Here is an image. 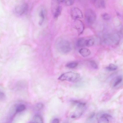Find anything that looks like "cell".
<instances>
[{"label": "cell", "instance_id": "obj_1", "mask_svg": "<svg viewBox=\"0 0 123 123\" xmlns=\"http://www.w3.org/2000/svg\"><path fill=\"white\" fill-rule=\"evenodd\" d=\"M56 46L59 52L64 54L69 53L71 49V45L69 42L62 39H59L57 41Z\"/></svg>", "mask_w": 123, "mask_h": 123}, {"label": "cell", "instance_id": "obj_2", "mask_svg": "<svg viewBox=\"0 0 123 123\" xmlns=\"http://www.w3.org/2000/svg\"><path fill=\"white\" fill-rule=\"evenodd\" d=\"M80 77L79 74L72 72H68L61 75L58 79L61 81H67L70 82H74Z\"/></svg>", "mask_w": 123, "mask_h": 123}, {"label": "cell", "instance_id": "obj_3", "mask_svg": "<svg viewBox=\"0 0 123 123\" xmlns=\"http://www.w3.org/2000/svg\"><path fill=\"white\" fill-rule=\"evenodd\" d=\"M85 18L86 23L89 25L93 24L96 18V15L94 11L91 9H88L85 12Z\"/></svg>", "mask_w": 123, "mask_h": 123}, {"label": "cell", "instance_id": "obj_4", "mask_svg": "<svg viewBox=\"0 0 123 123\" xmlns=\"http://www.w3.org/2000/svg\"><path fill=\"white\" fill-rule=\"evenodd\" d=\"M28 5L26 3H24L16 6L14 12L18 16H21L25 13L27 11Z\"/></svg>", "mask_w": 123, "mask_h": 123}, {"label": "cell", "instance_id": "obj_5", "mask_svg": "<svg viewBox=\"0 0 123 123\" xmlns=\"http://www.w3.org/2000/svg\"><path fill=\"white\" fill-rule=\"evenodd\" d=\"M70 15L73 19L76 20L83 18L81 11L78 8L74 7L72 8L70 11Z\"/></svg>", "mask_w": 123, "mask_h": 123}, {"label": "cell", "instance_id": "obj_6", "mask_svg": "<svg viewBox=\"0 0 123 123\" xmlns=\"http://www.w3.org/2000/svg\"><path fill=\"white\" fill-rule=\"evenodd\" d=\"M59 3L56 0L55 3H53L52 10L54 17L56 18L60 15L62 12V8Z\"/></svg>", "mask_w": 123, "mask_h": 123}, {"label": "cell", "instance_id": "obj_7", "mask_svg": "<svg viewBox=\"0 0 123 123\" xmlns=\"http://www.w3.org/2000/svg\"><path fill=\"white\" fill-rule=\"evenodd\" d=\"M74 26L75 29L77 30L79 35L83 33L84 29V25L82 21L79 19L75 20L74 21Z\"/></svg>", "mask_w": 123, "mask_h": 123}, {"label": "cell", "instance_id": "obj_8", "mask_svg": "<svg viewBox=\"0 0 123 123\" xmlns=\"http://www.w3.org/2000/svg\"><path fill=\"white\" fill-rule=\"evenodd\" d=\"M119 37L117 35H114L107 37L105 42L109 44H114L117 43L119 41Z\"/></svg>", "mask_w": 123, "mask_h": 123}, {"label": "cell", "instance_id": "obj_9", "mask_svg": "<svg viewBox=\"0 0 123 123\" xmlns=\"http://www.w3.org/2000/svg\"><path fill=\"white\" fill-rule=\"evenodd\" d=\"M95 6L97 7L104 8L105 7V0H93Z\"/></svg>", "mask_w": 123, "mask_h": 123}, {"label": "cell", "instance_id": "obj_10", "mask_svg": "<svg viewBox=\"0 0 123 123\" xmlns=\"http://www.w3.org/2000/svg\"><path fill=\"white\" fill-rule=\"evenodd\" d=\"M80 54L83 57H85L89 55L91 53L90 50L86 48H82L79 50Z\"/></svg>", "mask_w": 123, "mask_h": 123}, {"label": "cell", "instance_id": "obj_11", "mask_svg": "<svg viewBox=\"0 0 123 123\" xmlns=\"http://www.w3.org/2000/svg\"><path fill=\"white\" fill-rule=\"evenodd\" d=\"M87 39L83 38H79L77 41V46L79 47L86 46Z\"/></svg>", "mask_w": 123, "mask_h": 123}, {"label": "cell", "instance_id": "obj_12", "mask_svg": "<svg viewBox=\"0 0 123 123\" xmlns=\"http://www.w3.org/2000/svg\"><path fill=\"white\" fill-rule=\"evenodd\" d=\"M33 120L34 123H42L43 122L42 118L41 116L38 114H36L34 116Z\"/></svg>", "mask_w": 123, "mask_h": 123}, {"label": "cell", "instance_id": "obj_13", "mask_svg": "<svg viewBox=\"0 0 123 123\" xmlns=\"http://www.w3.org/2000/svg\"><path fill=\"white\" fill-rule=\"evenodd\" d=\"M26 109L25 105L23 104L18 105L16 108V113H17L24 111Z\"/></svg>", "mask_w": 123, "mask_h": 123}, {"label": "cell", "instance_id": "obj_14", "mask_svg": "<svg viewBox=\"0 0 123 123\" xmlns=\"http://www.w3.org/2000/svg\"><path fill=\"white\" fill-rule=\"evenodd\" d=\"M39 15L40 17L39 24L40 25H41L43 23L45 18L44 12L43 10L42 9L39 12Z\"/></svg>", "mask_w": 123, "mask_h": 123}, {"label": "cell", "instance_id": "obj_15", "mask_svg": "<svg viewBox=\"0 0 123 123\" xmlns=\"http://www.w3.org/2000/svg\"><path fill=\"white\" fill-rule=\"evenodd\" d=\"M78 65L77 62H69L66 64V66L70 68H73L77 67Z\"/></svg>", "mask_w": 123, "mask_h": 123}, {"label": "cell", "instance_id": "obj_16", "mask_svg": "<svg viewBox=\"0 0 123 123\" xmlns=\"http://www.w3.org/2000/svg\"><path fill=\"white\" fill-rule=\"evenodd\" d=\"M98 122L100 123H109V120L106 117L101 116L98 119Z\"/></svg>", "mask_w": 123, "mask_h": 123}, {"label": "cell", "instance_id": "obj_17", "mask_svg": "<svg viewBox=\"0 0 123 123\" xmlns=\"http://www.w3.org/2000/svg\"><path fill=\"white\" fill-rule=\"evenodd\" d=\"M117 68V66L112 63L109 64L106 68L109 71H113L116 70Z\"/></svg>", "mask_w": 123, "mask_h": 123}, {"label": "cell", "instance_id": "obj_18", "mask_svg": "<svg viewBox=\"0 0 123 123\" xmlns=\"http://www.w3.org/2000/svg\"><path fill=\"white\" fill-rule=\"evenodd\" d=\"M122 77L121 75L117 76L114 82L113 86L115 87L118 85L122 81Z\"/></svg>", "mask_w": 123, "mask_h": 123}, {"label": "cell", "instance_id": "obj_19", "mask_svg": "<svg viewBox=\"0 0 123 123\" xmlns=\"http://www.w3.org/2000/svg\"><path fill=\"white\" fill-rule=\"evenodd\" d=\"M44 105L41 103H38L34 107L35 109L37 111H39L42 109Z\"/></svg>", "mask_w": 123, "mask_h": 123}, {"label": "cell", "instance_id": "obj_20", "mask_svg": "<svg viewBox=\"0 0 123 123\" xmlns=\"http://www.w3.org/2000/svg\"><path fill=\"white\" fill-rule=\"evenodd\" d=\"M94 40L92 38L87 39L86 46L90 47L92 46L94 43Z\"/></svg>", "mask_w": 123, "mask_h": 123}, {"label": "cell", "instance_id": "obj_21", "mask_svg": "<svg viewBox=\"0 0 123 123\" xmlns=\"http://www.w3.org/2000/svg\"><path fill=\"white\" fill-rule=\"evenodd\" d=\"M101 16L102 18L105 20H109L110 19L111 17L110 14L106 13H103L102 14Z\"/></svg>", "mask_w": 123, "mask_h": 123}, {"label": "cell", "instance_id": "obj_22", "mask_svg": "<svg viewBox=\"0 0 123 123\" xmlns=\"http://www.w3.org/2000/svg\"><path fill=\"white\" fill-rule=\"evenodd\" d=\"M90 63L91 66L93 68L97 69L98 68V66L96 62L93 60H91L90 61Z\"/></svg>", "mask_w": 123, "mask_h": 123}, {"label": "cell", "instance_id": "obj_23", "mask_svg": "<svg viewBox=\"0 0 123 123\" xmlns=\"http://www.w3.org/2000/svg\"><path fill=\"white\" fill-rule=\"evenodd\" d=\"M75 0H65L64 2L67 6H71L74 3Z\"/></svg>", "mask_w": 123, "mask_h": 123}, {"label": "cell", "instance_id": "obj_24", "mask_svg": "<svg viewBox=\"0 0 123 123\" xmlns=\"http://www.w3.org/2000/svg\"><path fill=\"white\" fill-rule=\"evenodd\" d=\"M6 98L5 95L3 92L0 90V100H3Z\"/></svg>", "mask_w": 123, "mask_h": 123}, {"label": "cell", "instance_id": "obj_25", "mask_svg": "<svg viewBox=\"0 0 123 123\" xmlns=\"http://www.w3.org/2000/svg\"><path fill=\"white\" fill-rule=\"evenodd\" d=\"M101 116L106 117L109 120V119H112V117L111 115L106 113H103L102 114Z\"/></svg>", "mask_w": 123, "mask_h": 123}, {"label": "cell", "instance_id": "obj_26", "mask_svg": "<svg viewBox=\"0 0 123 123\" xmlns=\"http://www.w3.org/2000/svg\"><path fill=\"white\" fill-rule=\"evenodd\" d=\"M59 119L57 118L54 119L52 121V123H58L59 122Z\"/></svg>", "mask_w": 123, "mask_h": 123}, {"label": "cell", "instance_id": "obj_27", "mask_svg": "<svg viewBox=\"0 0 123 123\" xmlns=\"http://www.w3.org/2000/svg\"><path fill=\"white\" fill-rule=\"evenodd\" d=\"M95 115V113L94 112L92 113L90 115L89 117V119H91Z\"/></svg>", "mask_w": 123, "mask_h": 123}, {"label": "cell", "instance_id": "obj_28", "mask_svg": "<svg viewBox=\"0 0 123 123\" xmlns=\"http://www.w3.org/2000/svg\"><path fill=\"white\" fill-rule=\"evenodd\" d=\"M59 3L64 2L65 0H57Z\"/></svg>", "mask_w": 123, "mask_h": 123}, {"label": "cell", "instance_id": "obj_29", "mask_svg": "<svg viewBox=\"0 0 123 123\" xmlns=\"http://www.w3.org/2000/svg\"></svg>", "mask_w": 123, "mask_h": 123}]
</instances>
